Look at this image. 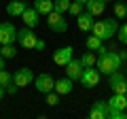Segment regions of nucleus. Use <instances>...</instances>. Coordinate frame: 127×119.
<instances>
[{"label":"nucleus","instance_id":"0eeeda50","mask_svg":"<svg viewBox=\"0 0 127 119\" xmlns=\"http://www.w3.org/2000/svg\"><path fill=\"white\" fill-rule=\"evenodd\" d=\"M34 87H36L40 94H47V92H53L55 89V79L51 77L49 72H40L36 79H34Z\"/></svg>","mask_w":127,"mask_h":119},{"label":"nucleus","instance_id":"b1692460","mask_svg":"<svg viewBox=\"0 0 127 119\" xmlns=\"http://www.w3.org/2000/svg\"><path fill=\"white\" fill-rule=\"evenodd\" d=\"M59 98H62V96H59L55 89H53V92H47V94H45V104H49V106H57V104H59Z\"/></svg>","mask_w":127,"mask_h":119},{"label":"nucleus","instance_id":"393cba45","mask_svg":"<svg viewBox=\"0 0 127 119\" xmlns=\"http://www.w3.org/2000/svg\"><path fill=\"white\" fill-rule=\"evenodd\" d=\"M0 55H2L4 60H13L15 55H17V51H15L13 43H11V45H2V49H0Z\"/></svg>","mask_w":127,"mask_h":119},{"label":"nucleus","instance_id":"a211bd4d","mask_svg":"<svg viewBox=\"0 0 127 119\" xmlns=\"http://www.w3.org/2000/svg\"><path fill=\"white\" fill-rule=\"evenodd\" d=\"M108 109L125 111V109H127V98H125V94H112V98L108 100Z\"/></svg>","mask_w":127,"mask_h":119},{"label":"nucleus","instance_id":"58836bf2","mask_svg":"<svg viewBox=\"0 0 127 119\" xmlns=\"http://www.w3.org/2000/svg\"><path fill=\"white\" fill-rule=\"evenodd\" d=\"M125 98H127V94H125Z\"/></svg>","mask_w":127,"mask_h":119},{"label":"nucleus","instance_id":"a878e982","mask_svg":"<svg viewBox=\"0 0 127 119\" xmlns=\"http://www.w3.org/2000/svg\"><path fill=\"white\" fill-rule=\"evenodd\" d=\"M83 9H85V4H81V2H70V9H68V13L70 15H74V17H78V15L83 13Z\"/></svg>","mask_w":127,"mask_h":119},{"label":"nucleus","instance_id":"6ab92c4d","mask_svg":"<svg viewBox=\"0 0 127 119\" xmlns=\"http://www.w3.org/2000/svg\"><path fill=\"white\" fill-rule=\"evenodd\" d=\"M34 9H36L40 15L47 17V15L53 11V0H34Z\"/></svg>","mask_w":127,"mask_h":119},{"label":"nucleus","instance_id":"c9c22d12","mask_svg":"<svg viewBox=\"0 0 127 119\" xmlns=\"http://www.w3.org/2000/svg\"><path fill=\"white\" fill-rule=\"evenodd\" d=\"M104 2H114V0H104Z\"/></svg>","mask_w":127,"mask_h":119},{"label":"nucleus","instance_id":"aec40b11","mask_svg":"<svg viewBox=\"0 0 127 119\" xmlns=\"http://www.w3.org/2000/svg\"><path fill=\"white\" fill-rule=\"evenodd\" d=\"M95 62H97V58L93 55V51H89V53H83V55H81L83 68H91V66H95Z\"/></svg>","mask_w":127,"mask_h":119},{"label":"nucleus","instance_id":"7ed1b4c3","mask_svg":"<svg viewBox=\"0 0 127 119\" xmlns=\"http://www.w3.org/2000/svg\"><path fill=\"white\" fill-rule=\"evenodd\" d=\"M47 26H49V30L55 32V34H64L68 30V21H66L64 15L57 13V11H51V13L47 15Z\"/></svg>","mask_w":127,"mask_h":119},{"label":"nucleus","instance_id":"6e6552de","mask_svg":"<svg viewBox=\"0 0 127 119\" xmlns=\"http://www.w3.org/2000/svg\"><path fill=\"white\" fill-rule=\"evenodd\" d=\"M34 72H32L30 68H26V66H23V68H19V70H15V74H13V83L17 87H28L30 85V83H34Z\"/></svg>","mask_w":127,"mask_h":119},{"label":"nucleus","instance_id":"4468645a","mask_svg":"<svg viewBox=\"0 0 127 119\" xmlns=\"http://www.w3.org/2000/svg\"><path fill=\"white\" fill-rule=\"evenodd\" d=\"M85 11L91 13L93 17H100V15L106 11V2L104 0H87L85 2Z\"/></svg>","mask_w":127,"mask_h":119},{"label":"nucleus","instance_id":"5701e85b","mask_svg":"<svg viewBox=\"0 0 127 119\" xmlns=\"http://www.w3.org/2000/svg\"><path fill=\"white\" fill-rule=\"evenodd\" d=\"M70 2L72 0H53V11H57V13H68V9H70Z\"/></svg>","mask_w":127,"mask_h":119},{"label":"nucleus","instance_id":"4be33fe9","mask_svg":"<svg viewBox=\"0 0 127 119\" xmlns=\"http://www.w3.org/2000/svg\"><path fill=\"white\" fill-rule=\"evenodd\" d=\"M102 47H104V45H102V38L100 36H95V34H93V36L87 38V49H89V51H100Z\"/></svg>","mask_w":127,"mask_h":119},{"label":"nucleus","instance_id":"bb28decb","mask_svg":"<svg viewBox=\"0 0 127 119\" xmlns=\"http://www.w3.org/2000/svg\"><path fill=\"white\" fill-rule=\"evenodd\" d=\"M117 36H119V43H121V45H127V23L119 26V30H117Z\"/></svg>","mask_w":127,"mask_h":119},{"label":"nucleus","instance_id":"423d86ee","mask_svg":"<svg viewBox=\"0 0 127 119\" xmlns=\"http://www.w3.org/2000/svg\"><path fill=\"white\" fill-rule=\"evenodd\" d=\"M13 41H17V28L11 21L0 23V45H11Z\"/></svg>","mask_w":127,"mask_h":119},{"label":"nucleus","instance_id":"2eb2a0df","mask_svg":"<svg viewBox=\"0 0 127 119\" xmlns=\"http://www.w3.org/2000/svg\"><path fill=\"white\" fill-rule=\"evenodd\" d=\"M26 9H28V2H23V0H13V2L6 4V15H11V17H21V13Z\"/></svg>","mask_w":127,"mask_h":119},{"label":"nucleus","instance_id":"2f4dec72","mask_svg":"<svg viewBox=\"0 0 127 119\" xmlns=\"http://www.w3.org/2000/svg\"><path fill=\"white\" fill-rule=\"evenodd\" d=\"M119 55H121V60H123V62L127 60V51H125V49H123V51H119Z\"/></svg>","mask_w":127,"mask_h":119},{"label":"nucleus","instance_id":"f8f14e48","mask_svg":"<svg viewBox=\"0 0 127 119\" xmlns=\"http://www.w3.org/2000/svg\"><path fill=\"white\" fill-rule=\"evenodd\" d=\"M72 53H74V49H72L70 45H68V47H59V49L53 53V62H55L57 66H66L70 60H72Z\"/></svg>","mask_w":127,"mask_h":119},{"label":"nucleus","instance_id":"473e14b6","mask_svg":"<svg viewBox=\"0 0 127 119\" xmlns=\"http://www.w3.org/2000/svg\"><path fill=\"white\" fill-rule=\"evenodd\" d=\"M4 62H6V60H4V58H2V55H0V70L4 68Z\"/></svg>","mask_w":127,"mask_h":119},{"label":"nucleus","instance_id":"9d476101","mask_svg":"<svg viewBox=\"0 0 127 119\" xmlns=\"http://www.w3.org/2000/svg\"><path fill=\"white\" fill-rule=\"evenodd\" d=\"M91 119H108V100H95L89 111Z\"/></svg>","mask_w":127,"mask_h":119},{"label":"nucleus","instance_id":"412c9836","mask_svg":"<svg viewBox=\"0 0 127 119\" xmlns=\"http://www.w3.org/2000/svg\"><path fill=\"white\" fill-rule=\"evenodd\" d=\"M114 17H117V19H125L127 17V4H125V2L114 0Z\"/></svg>","mask_w":127,"mask_h":119},{"label":"nucleus","instance_id":"e433bc0d","mask_svg":"<svg viewBox=\"0 0 127 119\" xmlns=\"http://www.w3.org/2000/svg\"><path fill=\"white\" fill-rule=\"evenodd\" d=\"M0 49H2V45H0Z\"/></svg>","mask_w":127,"mask_h":119},{"label":"nucleus","instance_id":"cd10ccee","mask_svg":"<svg viewBox=\"0 0 127 119\" xmlns=\"http://www.w3.org/2000/svg\"><path fill=\"white\" fill-rule=\"evenodd\" d=\"M9 83H13V74H11V72H6V70L2 68V70H0V85H2V87H6Z\"/></svg>","mask_w":127,"mask_h":119},{"label":"nucleus","instance_id":"f257e3e1","mask_svg":"<svg viewBox=\"0 0 127 119\" xmlns=\"http://www.w3.org/2000/svg\"><path fill=\"white\" fill-rule=\"evenodd\" d=\"M97 70H100V74H112L114 70H119L121 68V64H123V60H121V55H119V51H114V49H104L102 47L100 51H97Z\"/></svg>","mask_w":127,"mask_h":119},{"label":"nucleus","instance_id":"dca6fc26","mask_svg":"<svg viewBox=\"0 0 127 119\" xmlns=\"http://www.w3.org/2000/svg\"><path fill=\"white\" fill-rule=\"evenodd\" d=\"M76 26H78V30H83V32H91V28H93V15L87 13V11H83V13L76 17Z\"/></svg>","mask_w":127,"mask_h":119},{"label":"nucleus","instance_id":"72a5a7b5","mask_svg":"<svg viewBox=\"0 0 127 119\" xmlns=\"http://www.w3.org/2000/svg\"><path fill=\"white\" fill-rule=\"evenodd\" d=\"M4 94H6V92H4V87L0 85V100H2V98H4Z\"/></svg>","mask_w":127,"mask_h":119},{"label":"nucleus","instance_id":"c756f323","mask_svg":"<svg viewBox=\"0 0 127 119\" xmlns=\"http://www.w3.org/2000/svg\"><path fill=\"white\" fill-rule=\"evenodd\" d=\"M4 92H6V94H9V96H15V94H17V92H19V87H17V85H15V83H9V85H6V87H4Z\"/></svg>","mask_w":127,"mask_h":119},{"label":"nucleus","instance_id":"f704fd0d","mask_svg":"<svg viewBox=\"0 0 127 119\" xmlns=\"http://www.w3.org/2000/svg\"><path fill=\"white\" fill-rule=\"evenodd\" d=\"M74 2H81V4H85V2H87V0H74Z\"/></svg>","mask_w":127,"mask_h":119},{"label":"nucleus","instance_id":"4c0bfd02","mask_svg":"<svg viewBox=\"0 0 127 119\" xmlns=\"http://www.w3.org/2000/svg\"><path fill=\"white\" fill-rule=\"evenodd\" d=\"M125 117H127V113H125Z\"/></svg>","mask_w":127,"mask_h":119},{"label":"nucleus","instance_id":"7c9ffc66","mask_svg":"<svg viewBox=\"0 0 127 119\" xmlns=\"http://www.w3.org/2000/svg\"><path fill=\"white\" fill-rule=\"evenodd\" d=\"M45 41H40V38H38V41H36V51H42V49H45Z\"/></svg>","mask_w":127,"mask_h":119},{"label":"nucleus","instance_id":"c85d7f7f","mask_svg":"<svg viewBox=\"0 0 127 119\" xmlns=\"http://www.w3.org/2000/svg\"><path fill=\"white\" fill-rule=\"evenodd\" d=\"M125 117V111H119V109H108V119H123Z\"/></svg>","mask_w":127,"mask_h":119},{"label":"nucleus","instance_id":"9b49d317","mask_svg":"<svg viewBox=\"0 0 127 119\" xmlns=\"http://www.w3.org/2000/svg\"><path fill=\"white\" fill-rule=\"evenodd\" d=\"M64 68H66V77H70L72 79V81H81V74H83V64H81V60H70L68 64L64 66Z\"/></svg>","mask_w":127,"mask_h":119},{"label":"nucleus","instance_id":"f3484780","mask_svg":"<svg viewBox=\"0 0 127 119\" xmlns=\"http://www.w3.org/2000/svg\"><path fill=\"white\" fill-rule=\"evenodd\" d=\"M55 92H57L59 96H68V94L72 92V79L66 77V79H59V81H55Z\"/></svg>","mask_w":127,"mask_h":119},{"label":"nucleus","instance_id":"f03ea898","mask_svg":"<svg viewBox=\"0 0 127 119\" xmlns=\"http://www.w3.org/2000/svg\"><path fill=\"white\" fill-rule=\"evenodd\" d=\"M119 30V19L112 17V19H100V21H93V28H91V32L95 36H100L102 41H108L117 34Z\"/></svg>","mask_w":127,"mask_h":119},{"label":"nucleus","instance_id":"1a4fd4ad","mask_svg":"<svg viewBox=\"0 0 127 119\" xmlns=\"http://www.w3.org/2000/svg\"><path fill=\"white\" fill-rule=\"evenodd\" d=\"M81 85L83 87H97L100 85V70H95L93 66L85 68L81 74Z\"/></svg>","mask_w":127,"mask_h":119},{"label":"nucleus","instance_id":"20e7f679","mask_svg":"<svg viewBox=\"0 0 127 119\" xmlns=\"http://www.w3.org/2000/svg\"><path fill=\"white\" fill-rule=\"evenodd\" d=\"M36 41L38 36L32 32V28H23V30H17V43L23 47V49H36Z\"/></svg>","mask_w":127,"mask_h":119},{"label":"nucleus","instance_id":"ddd939ff","mask_svg":"<svg viewBox=\"0 0 127 119\" xmlns=\"http://www.w3.org/2000/svg\"><path fill=\"white\" fill-rule=\"evenodd\" d=\"M40 13H38L36 9H34V6H28L26 11H23L21 13V19H23V23H26L28 28H32V30H34V28L38 26V23H40Z\"/></svg>","mask_w":127,"mask_h":119},{"label":"nucleus","instance_id":"39448f33","mask_svg":"<svg viewBox=\"0 0 127 119\" xmlns=\"http://www.w3.org/2000/svg\"><path fill=\"white\" fill-rule=\"evenodd\" d=\"M108 77H110L108 85H110V89H112V94H127V79H125V74L119 72V70H114V72L108 74Z\"/></svg>","mask_w":127,"mask_h":119}]
</instances>
